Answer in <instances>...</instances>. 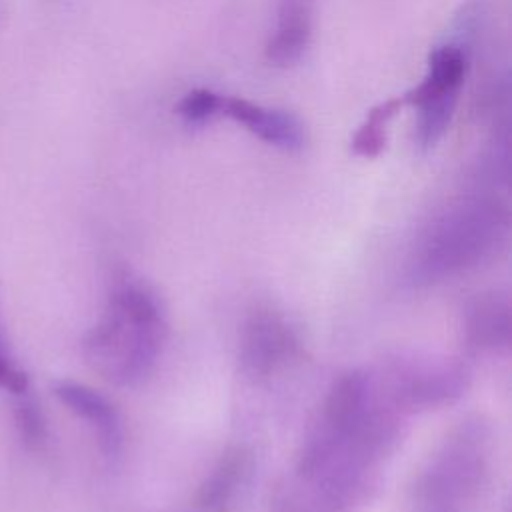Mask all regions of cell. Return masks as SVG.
<instances>
[{"instance_id":"cell-1","label":"cell","mask_w":512,"mask_h":512,"mask_svg":"<svg viewBox=\"0 0 512 512\" xmlns=\"http://www.w3.org/2000/svg\"><path fill=\"white\" fill-rule=\"evenodd\" d=\"M166 340L158 296L140 282H120L102 318L84 338L86 362L116 386H134L154 370Z\"/></svg>"},{"instance_id":"cell-2","label":"cell","mask_w":512,"mask_h":512,"mask_svg":"<svg viewBox=\"0 0 512 512\" xmlns=\"http://www.w3.org/2000/svg\"><path fill=\"white\" fill-rule=\"evenodd\" d=\"M506 212L490 200L450 208L428 228L412 262L414 284H434L488 260L506 236Z\"/></svg>"},{"instance_id":"cell-3","label":"cell","mask_w":512,"mask_h":512,"mask_svg":"<svg viewBox=\"0 0 512 512\" xmlns=\"http://www.w3.org/2000/svg\"><path fill=\"white\" fill-rule=\"evenodd\" d=\"M468 72V60L460 46L444 44L428 58L420 84L404 94V102L418 112L416 144L422 152L436 148L444 138L458 104Z\"/></svg>"},{"instance_id":"cell-4","label":"cell","mask_w":512,"mask_h":512,"mask_svg":"<svg viewBox=\"0 0 512 512\" xmlns=\"http://www.w3.org/2000/svg\"><path fill=\"white\" fill-rule=\"evenodd\" d=\"M482 432L478 426L450 438L420 476L416 496L428 506H452L474 492L484 476Z\"/></svg>"},{"instance_id":"cell-5","label":"cell","mask_w":512,"mask_h":512,"mask_svg":"<svg viewBox=\"0 0 512 512\" xmlns=\"http://www.w3.org/2000/svg\"><path fill=\"white\" fill-rule=\"evenodd\" d=\"M466 382V368L452 360H410L392 368L386 396L398 410L434 408L456 400Z\"/></svg>"},{"instance_id":"cell-6","label":"cell","mask_w":512,"mask_h":512,"mask_svg":"<svg viewBox=\"0 0 512 512\" xmlns=\"http://www.w3.org/2000/svg\"><path fill=\"white\" fill-rule=\"evenodd\" d=\"M296 348L298 342L290 324L278 312L260 308L242 326L240 368L250 378H268L296 354Z\"/></svg>"},{"instance_id":"cell-7","label":"cell","mask_w":512,"mask_h":512,"mask_svg":"<svg viewBox=\"0 0 512 512\" xmlns=\"http://www.w3.org/2000/svg\"><path fill=\"white\" fill-rule=\"evenodd\" d=\"M220 114L242 124L262 142L286 152H296L306 142L302 124L284 110L254 104L240 96H224Z\"/></svg>"},{"instance_id":"cell-8","label":"cell","mask_w":512,"mask_h":512,"mask_svg":"<svg viewBox=\"0 0 512 512\" xmlns=\"http://www.w3.org/2000/svg\"><path fill=\"white\" fill-rule=\"evenodd\" d=\"M54 394L70 412L94 428L100 446L108 456H116L120 452L122 424L116 408L108 402V398H104L94 388L72 380L56 382Z\"/></svg>"},{"instance_id":"cell-9","label":"cell","mask_w":512,"mask_h":512,"mask_svg":"<svg viewBox=\"0 0 512 512\" xmlns=\"http://www.w3.org/2000/svg\"><path fill=\"white\" fill-rule=\"evenodd\" d=\"M464 334L472 348L502 352L512 340V308L506 296L478 294L466 308Z\"/></svg>"},{"instance_id":"cell-10","label":"cell","mask_w":512,"mask_h":512,"mask_svg":"<svg viewBox=\"0 0 512 512\" xmlns=\"http://www.w3.org/2000/svg\"><path fill=\"white\" fill-rule=\"evenodd\" d=\"M312 36V0H278L276 28L266 44V60L276 68L296 64Z\"/></svg>"},{"instance_id":"cell-11","label":"cell","mask_w":512,"mask_h":512,"mask_svg":"<svg viewBox=\"0 0 512 512\" xmlns=\"http://www.w3.org/2000/svg\"><path fill=\"white\" fill-rule=\"evenodd\" d=\"M250 472V458L236 448L226 452L196 492V506L204 512H230Z\"/></svg>"},{"instance_id":"cell-12","label":"cell","mask_w":512,"mask_h":512,"mask_svg":"<svg viewBox=\"0 0 512 512\" xmlns=\"http://www.w3.org/2000/svg\"><path fill=\"white\" fill-rule=\"evenodd\" d=\"M406 106L404 96L388 98L376 106H372L352 136L350 148L360 158H376L382 154L388 142V126L396 118V114Z\"/></svg>"},{"instance_id":"cell-13","label":"cell","mask_w":512,"mask_h":512,"mask_svg":"<svg viewBox=\"0 0 512 512\" xmlns=\"http://www.w3.org/2000/svg\"><path fill=\"white\" fill-rule=\"evenodd\" d=\"M224 94H218L210 88H194L182 96L176 106V114L188 126H204L220 116Z\"/></svg>"},{"instance_id":"cell-14","label":"cell","mask_w":512,"mask_h":512,"mask_svg":"<svg viewBox=\"0 0 512 512\" xmlns=\"http://www.w3.org/2000/svg\"><path fill=\"white\" fill-rule=\"evenodd\" d=\"M0 388L14 394H26L28 390L26 374L8 358L2 342H0Z\"/></svg>"},{"instance_id":"cell-15","label":"cell","mask_w":512,"mask_h":512,"mask_svg":"<svg viewBox=\"0 0 512 512\" xmlns=\"http://www.w3.org/2000/svg\"><path fill=\"white\" fill-rule=\"evenodd\" d=\"M18 424L22 428V434L26 436L28 442H40L42 434H44V426H42V418L36 410V406L32 402H22L20 410H18Z\"/></svg>"},{"instance_id":"cell-16","label":"cell","mask_w":512,"mask_h":512,"mask_svg":"<svg viewBox=\"0 0 512 512\" xmlns=\"http://www.w3.org/2000/svg\"><path fill=\"white\" fill-rule=\"evenodd\" d=\"M0 16H2V10H0Z\"/></svg>"}]
</instances>
